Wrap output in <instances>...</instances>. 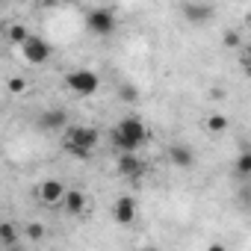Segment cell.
Listing matches in <instances>:
<instances>
[{
	"mask_svg": "<svg viewBox=\"0 0 251 251\" xmlns=\"http://www.w3.org/2000/svg\"><path fill=\"white\" fill-rule=\"evenodd\" d=\"M59 204H62L71 216H80V213L86 210V204H89V201H86V195H83L80 189H68V186H65V195H62V201H59Z\"/></svg>",
	"mask_w": 251,
	"mask_h": 251,
	"instance_id": "7c38bea8",
	"label": "cell"
},
{
	"mask_svg": "<svg viewBox=\"0 0 251 251\" xmlns=\"http://www.w3.org/2000/svg\"><path fill=\"white\" fill-rule=\"evenodd\" d=\"M0 245L3 248H15L18 245V227L12 222H0Z\"/></svg>",
	"mask_w": 251,
	"mask_h": 251,
	"instance_id": "5bb4252c",
	"label": "cell"
},
{
	"mask_svg": "<svg viewBox=\"0 0 251 251\" xmlns=\"http://www.w3.org/2000/svg\"><path fill=\"white\" fill-rule=\"evenodd\" d=\"M27 36H30V30H27L24 24H12V27H9V42H12V45H21Z\"/></svg>",
	"mask_w": 251,
	"mask_h": 251,
	"instance_id": "9a60e30c",
	"label": "cell"
},
{
	"mask_svg": "<svg viewBox=\"0 0 251 251\" xmlns=\"http://www.w3.org/2000/svg\"><path fill=\"white\" fill-rule=\"evenodd\" d=\"M148 142V127H145V121L136 118V115H127V118H121L115 127H112V145L115 151H136Z\"/></svg>",
	"mask_w": 251,
	"mask_h": 251,
	"instance_id": "6da1fadb",
	"label": "cell"
},
{
	"mask_svg": "<svg viewBox=\"0 0 251 251\" xmlns=\"http://www.w3.org/2000/svg\"><path fill=\"white\" fill-rule=\"evenodd\" d=\"M239 45H242L239 30H227V33H225V48H239Z\"/></svg>",
	"mask_w": 251,
	"mask_h": 251,
	"instance_id": "2e32d148",
	"label": "cell"
},
{
	"mask_svg": "<svg viewBox=\"0 0 251 251\" xmlns=\"http://www.w3.org/2000/svg\"><path fill=\"white\" fill-rule=\"evenodd\" d=\"M27 236L30 239H42L45 236V227L42 225H27Z\"/></svg>",
	"mask_w": 251,
	"mask_h": 251,
	"instance_id": "ffe728a7",
	"label": "cell"
},
{
	"mask_svg": "<svg viewBox=\"0 0 251 251\" xmlns=\"http://www.w3.org/2000/svg\"><path fill=\"white\" fill-rule=\"evenodd\" d=\"M65 124H68V115H65V109H59V106H50V109H45V112L36 118V127H39L42 133H59Z\"/></svg>",
	"mask_w": 251,
	"mask_h": 251,
	"instance_id": "ba28073f",
	"label": "cell"
},
{
	"mask_svg": "<svg viewBox=\"0 0 251 251\" xmlns=\"http://www.w3.org/2000/svg\"><path fill=\"white\" fill-rule=\"evenodd\" d=\"M169 160H172V166H177V169H192V166H195V151H192L189 145H172V148H169Z\"/></svg>",
	"mask_w": 251,
	"mask_h": 251,
	"instance_id": "8fae6325",
	"label": "cell"
},
{
	"mask_svg": "<svg viewBox=\"0 0 251 251\" xmlns=\"http://www.w3.org/2000/svg\"><path fill=\"white\" fill-rule=\"evenodd\" d=\"M204 127H207V133H213V136H222V133L227 130V115H222V112H213V115H207Z\"/></svg>",
	"mask_w": 251,
	"mask_h": 251,
	"instance_id": "4fadbf2b",
	"label": "cell"
},
{
	"mask_svg": "<svg viewBox=\"0 0 251 251\" xmlns=\"http://www.w3.org/2000/svg\"><path fill=\"white\" fill-rule=\"evenodd\" d=\"M36 195H39V201H42L45 207H56V204L62 201V195H65V183L56 180V177H48V180L39 183Z\"/></svg>",
	"mask_w": 251,
	"mask_h": 251,
	"instance_id": "9c48e42d",
	"label": "cell"
},
{
	"mask_svg": "<svg viewBox=\"0 0 251 251\" xmlns=\"http://www.w3.org/2000/svg\"><path fill=\"white\" fill-rule=\"evenodd\" d=\"M112 219H115L118 225H133V219H136V201H133L130 195H121V198L112 204Z\"/></svg>",
	"mask_w": 251,
	"mask_h": 251,
	"instance_id": "30bf717a",
	"label": "cell"
},
{
	"mask_svg": "<svg viewBox=\"0 0 251 251\" xmlns=\"http://www.w3.org/2000/svg\"><path fill=\"white\" fill-rule=\"evenodd\" d=\"M50 53H53V48L42 39V36H27L24 42H21V56L30 62V65H45L48 59H50Z\"/></svg>",
	"mask_w": 251,
	"mask_h": 251,
	"instance_id": "5b68a950",
	"label": "cell"
},
{
	"mask_svg": "<svg viewBox=\"0 0 251 251\" xmlns=\"http://www.w3.org/2000/svg\"><path fill=\"white\" fill-rule=\"evenodd\" d=\"M62 83H65V89L68 92H74V95H95L98 92V86H100V77L92 71V68H74V71H68L65 77H62Z\"/></svg>",
	"mask_w": 251,
	"mask_h": 251,
	"instance_id": "3957f363",
	"label": "cell"
},
{
	"mask_svg": "<svg viewBox=\"0 0 251 251\" xmlns=\"http://www.w3.org/2000/svg\"><path fill=\"white\" fill-rule=\"evenodd\" d=\"M6 86H9V92H12V95H21V92L27 89V80H24V77H9V83H6Z\"/></svg>",
	"mask_w": 251,
	"mask_h": 251,
	"instance_id": "e0dca14e",
	"label": "cell"
},
{
	"mask_svg": "<svg viewBox=\"0 0 251 251\" xmlns=\"http://www.w3.org/2000/svg\"><path fill=\"white\" fill-rule=\"evenodd\" d=\"M180 15L189 24H207L216 15V6L213 3H204V0H183V3H180Z\"/></svg>",
	"mask_w": 251,
	"mask_h": 251,
	"instance_id": "52a82bcc",
	"label": "cell"
},
{
	"mask_svg": "<svg viewBox=\"0 0 251 251\" xmlns=\"http://www.w3.org/2000/svg\"><path fill=\"white\" fill-rule=\"evenodd\" d=\"M115 169H118L121 177H127V180H139L145 175V163H142V157H136V151H118Z\"/></svg>",
	"mask_w": 251,
	"mask_h": 251,
	"instance_id": "8992f818",
	"label": "cell"
},
{
	"mask_svg": "<svg viewBox=\"0 0 251 251\" xmlns=\"http://www.w3.org/2000/svg\"><path fill=\"white\" fill-rule=\"evenodd\" d=\"M118 95H121V100H127V103H136V100H139V92H136V89H130V86H121V92H118Z\"/></svg>",
	"mask_w": 251,
	"mask_h": 251,
	"instance_id": "ac0fdd59",
	"label": "cell"
},
{
	"mask_svg": "<svg viewBox=\"0 0 251 251\" xmlns=\"http://www.w3.org/2000/svg\"><path fill=\"white\" fill-rule=\"evenodd\" d=\"M86 27H89L92 36H112L118 30V18H115L112 9L98 6V9H89L86 12Z\"/></svg>",
	"mask_w": 251,
	"mask_h": 251,
	"instance_id": "277c9868",
	"label": "cell"
},
{
	"mask_svg": "<svg viewBox=\"0 0 251 251\" xmlns=\"http://www.w3.org/2000/svg\"><path fill=\"white\" fill-rule=\"evenodd\" d=\"M236 169H239V175L245 177V175L251 172V154H239V163H236Z\"/></svg>",
	"mask_w": 251,
	"mask_h": 251,
	"instance_id": "d6986e66",
	"label": "cell"
},
{
	"mask_svg": "<svg viewBox=\"0 0 251 251\" xmlns=\"http://www.w3.org/2000/svg\"><path fill=\"white\" fill-rule=\"evenodd\" d=\"M98 139H100V133L95 127H83V124H74V127L65 124L62 127V148L68 154H74L77 160H89L92 151L98 148Z\"/></svg>",
	"mask_w": 251,
	"mask_h": 251,
	"instance_id": "7a4b0ae2",
	"label": "cell"
}]
</instances>
